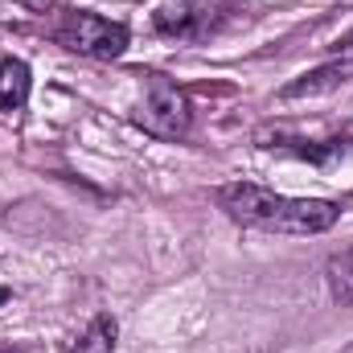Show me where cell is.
<instances>
[{"mask_svg":"<svg viewBox=\"0 0 353 353\" xmlns=\"http://www.w3.org/2000/svg\"><path fill=\"white\" fill-rule=\"evenodd\" d=\"M218 205L226 210L230 222H239L247 230H263V234H325L341 218L337 201L288 197V193H275V189L251 185V181L222 185L218 189Z\"/></svg>","mask_w":353,"mask_h":353,"instance_id":"6da1fadb","label":"cell"},{"mask_svg":"<svg viewBox=\"0 0 353 353\" xmlns=\"http://www.w3.org/2000/svg\"><path fill=\"white\" fill-rule=\"evenodd\" d=\"M132 123L144 128L148 136L165 140V144L185 140L189 128H193L189 94L176 87L173 79H165V74H148V83H144V99H140L136 111H132Z\"/></svg>","mask_w":353,"mask_h":353,"instance_id":"7a4b0ae2","label":"cell"},{"mask_svg":"<svg viewBox=\"0 0 353 353\" xmlns=\"http://www.w3.org/2000/svg\"><path fill=\"white\" fill-rule=\"evenodd\" d=\"M54 41L66 46L70 54H83V58H99V62H111L128 50L132 33L123 21H111V17H99L90 8H66L54 25Z\"/></svg>","mask_w":353,"mask_h":353,"instance_id":"3957f363","label":"cell"},{"mask_svg":"<svg viewBox=\"0 0 353 353\" xmlns=\"http://www.w3.org/2000/svg\"><path fill=\"white\" fill-rule=\"evenodd\" d=\"M230 21V0H169L152 12L157 33L176 41H205Z\"/></svg>","mask_w":353,"mask_h":353,"instance_id":"277c9868","label":"cell"},{"mask_svg":"<svg viewBox=\"0 0 353 353\" xmlns=\"http://www.w3.org/2000/svg\"><path fill=\"white\" fill-rule=\"evenodd\" d=\"M350 79H353V62L350 58H333V62H325V66H316V70L292 79L288 87L279 90V99H283V103H292V99H312V94H325V90L345 87Z\"/></svg>","mask_w":353,"mask_h":353,"instance_id":"5b68a950","label":"cell"},{"mask_svg":"<svg viewBox=\"0 0 353 353\" xmlns=\"http://www.w3.org/2000/svg\"><path fill=\"white\" fill-rule=\"evenodd\" d=\"M29 103V66L0 54V111H21Z\"/></svg>","mask_w":353,"mask_h":353,"instance_id":"8992f818","label":"cell"},{"mask_svg":"<svg viewBox=\"0 0 353 353\" xmlns=\"http://www.w3.org/2000/svg\"><path fill=\"white\" fill-rule=\"evenodd\" d=\"M115 337H119V325H115V316L99 312L87 329L79 333V341H74L66 353H115Z\"/></svg>","mask_w":353,"mask_h":353,"instance_id":"52a82bcc","label":"cell"},{"mask_svg":"<svg viewBox=\"0 0 353 353\" xmlns=\"http://www.w3.org/2000/svg\"><path fill=\"white\" fill-rule=\"evenodd\" d=\"M329 288H333V296H337L341 304L353 308V247L329 259Z\"/></svg>","mask_w":353,"mask_h":353,"instance_id":"ba28073f","label":"cell"},{"mask_svg":"<svg viewBox=\"0 0 353 353\" xmlns=\"http://www.w3.org/2000/svg\"><path fill=\"white\" fill-rule=\"evenodd\" d=\"M25 4H37V12H46V8H50L54 0H25Z\"/></svg>","mask_w":353,"mask_h":353,"instance_id":"9c48e42d","label":"cell"},{"mask_svg":"<svg viewBox=\"0 0 353 353\" xmlns=\"http://www.w3.org/2000/svg\"><path fill=\"white\" fill-rule=\"evenodd\" d=\"M8 296H12V292H8V288H0V304H4V300H8Z\"/></svg>","mask_w":353,"mask_h":353,"instance_id":"30bf717a","label":"cell"}]
</instances>
